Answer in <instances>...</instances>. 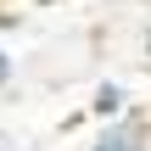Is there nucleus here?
Listing matches in <instances>:
<instances>
[{
    "label": "nucleus",
    "mask_w": 151,
    "mask_h": 151,
    "mask_svg": "<svg viewBox=\"0 0 151 151\" xmlns=\"http://www.w3.org/2000/svg\"><path fill=\"white\" fill-rule=\"evenodd\" d=\"M6 78H11V56L0 50V90H6Z\"/></svg>",
    "instance_id": "7ed1b4c3"
},
{
    "label": "nucleus",
    "mask_w": 151,
    "mask_h": 151,
    "mask_svg": "<svg viewBox=\"0 0 151 151\" xmlns=\"http://www.w3.org/2000/svg\"><path fill=\"white\" fill-rule=\"evenodd\" d=\"M123 106H129V95H123V84H101V90L90 95V112H95L101 123H118V118H123Z\"/></svg>",
    "instance_id": "f03ea898"
},
{
    "label": "nucleus",
    "mask_w": 151,
    "mask_h": 151,
    "mask_svg": "<svg viewBox=\"0 0 151 151\" xmlns=\"http://www.w3.org/2000/svg\"><path fill=\"white\" fill-rule=\"evenodd\" d=\"M0 151H6V146H0Z\"/></svg>",
    "instance_id": "39448f33"
},
{
    "label": "nucleus",
    "mask_w": 151,
    "mask_h": 151,
    "mask_svg": "<svg viewBox=\"0 0 151 151\" xmlns=\"http://www.w3.org/2000/svg\"><path fill=\"white\" fill-rule=\"evenodd\" d=\"M146 50H151V34H146Z\"/></svg>",
    "instance_id": "20e7f679"
},
{
    "label": "nucleus",
    "mask_w": 151,
    "mask_h": 151,
    "mask_svg": "<svg viewBox=\"0 0 151 151\" xmlns=\"http://www.w3.org/2000/svg\"><path fill=\"white\" fill-rule=\"evenodd\" d=\"M90 151H146V123L140 118H123V123H106L95 134Z\"/></svg>",
    "instance_id": "f257e3e1"
}]
</instances>
